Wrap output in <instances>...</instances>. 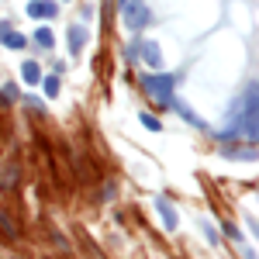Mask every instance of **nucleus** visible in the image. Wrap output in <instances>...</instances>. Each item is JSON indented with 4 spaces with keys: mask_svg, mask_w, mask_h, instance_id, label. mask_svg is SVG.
Returning a JSON list of instances; mask_svg holds the SVG:
<instances>
[{
    "mask_svg": "<svg viewBox=\"0 0 259 259\" xmlns=\"http://www.w3.org/2000/svg\"><path fill=\"white\" fill-rule=\"evenodd\" d=\"M232 139H249L256 145V83H249L245 97H239V104L232 107V118H228V128L218 132V142H232Z\"/></svg>",
    "mask_w": 259,
    "mask_h": 259,
    "instance_id": "nucleus-1",
    "label": "nucleus"
},
{
    "mask_svg": "<svg viewBox=\"0 0 259 259\" xmlns=\"http://www.w3.org/2000/svg\"><path fill=\"white\" fill-rule=\"evenodd\" d=\"M139 83H142V90L149 94V100L159 104V107H169L173 97H177V94H173V83H177L173 73H142Z\"/></svg>",
    "mask_w": 259,
    "mask_h": 259,
    "instance_id": "nucleus-2",
    "label": "nucleus"
},
{
    "mask_svg": "<svg viewBox=\"0 0 259 259\" xmlns=\"http://www.w3.org/2000/svg\"><path fill=\"white\" fill-rule=\"evenodd\" d=\"M121 18H124V28H128V31H142V28L152 24V11H149L142 0L139 4L128 0V4H121Z\"/></svg>",
    "mask_w": 259,
    "mask_h": 259,
    "instance_id": "nucleus-3",
    "label": "nucleus"
},
{
    "mask_svg": "<svg viewBox=\"0 0 259 259\" xmlns=\"http://www.w3.org/2000/svg\"><path fill=\"white\" fill-rule=\"evenodd\" d=\"M24 11H28V18H35V21H52L59 14V4L56 0H31Z\"/></svg>",
    "mask_w": 259,
    "mask_h": 259,
    "instance_id": "nucleus-4",
    "label": "nucleus"
},
{
    "mask_svg": "<svg viewBox=\"0 0 259 259\" xmlns=\"http://www.w3.org/2000/svg\"><path fill=\"white\" fill-rule=\"evenodd\" d=\"M139 59H145V66H152V69H162L159 41H139Z\"/></svg>",
    "mask_w": 259,
    "mask_h": 259,
    "instance_id": "nucleus-5",
    "label": "nucleus"
},
{
    "mask_svg": "<svg viewBox=\"0 0 259 259\" xmlns=\"http://www.w3.org/2000/svg\"><path fill=\"white\" fill-rule=\"evenodd\" d=\"M156 211H159V218H162V225H166V232H177L180 218H177V211H173V204H169L166 197H159V200H156Z\"/></svg>",
    "mask_w": 259,
    "mask_h": 259,
    "instance_id": "nucleus-6",
    "label": "nucleus"
},
{
    "mask_svg": "<svg viewBox=\"0 0 259 259\" xmlns=\"http://www.w3.org/2000/svg\"><path fill=\"white\" fill-rule=\"evenodd\" d=\"M87 41H90L87 28H80V24H69V52H73V56H80Z\"/></svg>",
    "mask_w": 259,
    "mask_h": 259,
    "instance_id": "nucleus-7",
    "label": "nucleus"
},
{
    "mask_svg": "<svg viewBox=\"0 0 259 259\" xmlns=\"http://www.w3.org/2000/svg\"><path fill=\"white\" fill-rule=\"evenodd\" d=\"M221 156H225V159H256V145L245 149V145H228V142H225Z\"/></svg>",
    "mask_w": 259,
    "mask_h": 259,
    "instance_id": "nucleus-8",
    "label": "nucleus"
},
{
    "mask_svg": "<svg viewBox=\"0 0 259 259\" xmlns=\"http://www.w3.org/2000/svg\"><path fill=\"white\" fill-rule=\"evenodd\" d=\"M169 107H177V111H180V118H183V121H190V124H194V128H200V132H207V121H200L197 114H194V111H190V107H183V104H180L177 97H173V104H169Z\"/></svg>",
    "mask_w": 259,
    "mask_h": 259,
    "instance_id": "nucleus-9",
    "label": "nucleus"
},
{
    "mask_svg": "<svg viewBox=\"0 0 259 259\" xmlns=\"http://www.w3.org/2000/svg\"><path fill=\"white\" fill-rule=\"evenodd\" d=\"M0 41H4V45H7V49H24V45H28V38H24V35H18V31H11V28H7V31H4V35H0Z\"/></svg>",
    "mask_w": 259,
    "mask_h": 259,
    "instance_id": "nucleus-10",
    "label": "nucleus"
},
{
    "mask_svg": "<svg viewBox=\"0 0 259 259\" xmlns=\"http://www.w3.org/2000/svg\"><path fill=\"white\" fill-rule=\"evenodd\" d=\"M35 45H38V49H52V45H56V35H52V28H45V24H41L38 31H35Z\"/></svg>",
    "mask_w": 259,
    "mask_h": 259,
    "instance_id": "nucleus-11",
    "label": "nucleus"
},
{
    "mask_svg": "<svg viewBox=\"0 0 259 259\" xmlns=\"http://www.w3.org/2000/svg\"><path fill=\"white\" fill-rule=\"evenodd\" d=\"M21 76H24V83H38V80H41V69H38V62H24Z\"/></svg>",
    "mask_w": 259,
    "mask_h": 259,
    "instance_id": "nucleus-12",
    "label": "nucleus"
},
{
    "mask_svg": "<svg viewBox=\"0 0 259 259\" xmlns=\"http://www.w3.org/2000/svg\"><path fill=\"white\" fill-rule=\"evenodd\" d=\"M41 87H45V94H49V97H56V94H59V87H62V80L52 73V76H45V80H41Z\"/></svg>",
    "mask_w": 259,
    "mask_h": 259,
    "instance_id": "nucleus-13",
    "label": "nucleus"
},
{
    "mask_svg": "<svg viewBox=\"0 0 259 259\" xmlns=\"http://www.w3.org/2000/svg\"><path fill=\"white\" fill-rule=\"evenodd\" d=\"M139 121L145 124V128H149V132H159V128H162V121L156 118V114H149V111H142V114H139Z\"/></svg>",
    "mask_w": 259,
    "mask_h": 259,
    "instance_id": "nucleus-14",
    "label": "nucleus"
},
{
    "mask_svg": "<svg viewBox=\"0 0 259 259\" xmlns=\"http://www.w3.org/2000/svg\"><path fill=\"white\" fill-rule=\"evenodd\" d=\"M200 228H204V235H207V242H211V245H218V232H214V225H211V221H200Z\"/></svg>",
    "mask_w": 259,
    "mask_h": 259,
    "instance_id": "nucleus-15",
    "label": "nucleus"
},
{
    "mask_svg": "<svg viewBox=\"0 0 259 259\" xmlns=\"http://www.w3.org/2000/svg\"><path fill=\"white\" fill-rule=\"evenodd\" d=\"M0 225H4V232H7V235H11V239H14V235H18V232H14V225H11V218H7V214H4V211H0Z\"/></svg>",
    "mask_w": 259,
    "mask_h": 259,
    "instance_id": "nucleus-16",
    "label": "nucleus"
},
{
    "mask_svg": "<svg viewBox=\"0 0 259 259\" xmlns=\"http://www.w3.org/2000/svg\"><path fill=\"white\" fill-rule=\"evenodd\" d=\"M221 228H225V235H228V239L242 242V232H239V228H235V225H221Z\"/></svg>",
    "mask_w": 259,
    "mask_h": 259,
    "instance_id": "nucleus-17",
    "label": "nucleus"
},
{
    "mask_svg": "<svg viewBox=\"0 0 259 259\" xmlns=\"http://www.w3.org/2000/svg\"><path fill=\"white\" fill-rule=\"evenodd\" d=\"M24 104H28V107H31V111H38V114H41V111H45V104H41L38 97H24Z\"/></svg>",
    "mask_w": 259,
    "mask_h": 259,
    "instance_id": "nucleus-18",
    "label": "nucleus"
},
{
    "mask_svg": "<svg viewBox=\"0 0 259 259\" xmlns=\"http://www.w3.org/2000/svg\"><path fill=\"white\" fill-rule=\"evenodd\" d=\"M14 97H18V90H14V87L7 83V87H4V104H7V100H14Z\"/></svg>",
    "mask_w": 259,
    "mask_h": 259,
    "instance_id": "nucleus-19",
    "label": "nucleus"
},
{
    "mask_svg": "<svg viewBox=\"0 0 259 259\" xmlns=\"http://www.w3.org/2000/svg\"><path fill=\"white\" fill-rule=\"evenodd\" d=\"M7 28H11V24H7V21H0V35H4V31H7Z\"/></svg>",
    "mask_w": 259,
    "mask_h": 259,
    "instance_id": "nucleus-20",
    "label": "nucleus"
},
{
    "mask_svg": "<svg viewBox=\"0 0 259 259\" xmlns=\"http://www.w3.org/2000/svg\"><path fill=\"white\" fill-rule=\"evenodd\" d=\"M121 4H128V0H121Z\"/></svg>",
    "mask_w": 259,
    "mask_h": 259,
    "instance_id": "nucleus-21",
    "label": "nucleus"
}]
</instances>
